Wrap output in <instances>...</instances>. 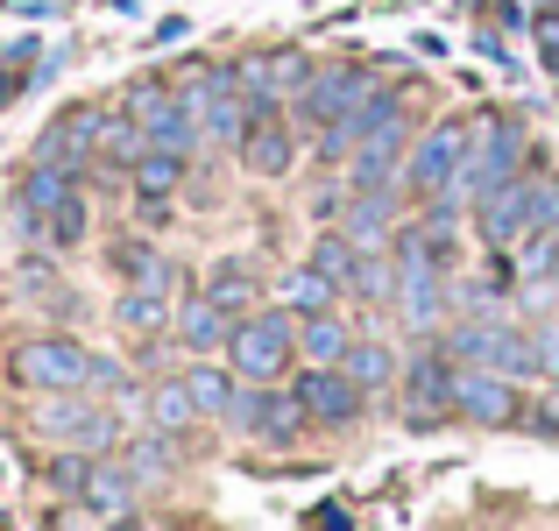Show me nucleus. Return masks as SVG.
<instances>
[{
    "label": "nucleus",
    "mask_w": 559,
    "mask_h": 531,
    "mask_svg": "<svg viewBox=\"0 0 559 531\" xmlns=\"http://www.w3.org/2000/svg\"><path fill=\"white\" fill-rule=\"evenodd\" d=\"M290 347H298V312H290V305H255L248 319H234L227 362H234V376L270 382V376L290 368Z\"/></svg>",
    "instance_id": "f257e3e1"
},
{
    "label": "nucleus",
    "mask_w": 559,
    "mask_h": 531,
    "mask_svg": "<svg viewBox=\"0 0 559 531\" xmlns=\"http://www.w3.org/2000/svg\"><path fill=\"white\" fill-rule=\"evenodd\" d=\"M85 368H93V354L79 341H64V333H36V341H22L8 354V376L22 382V390H36V397L85 390Z\"/></svg>",
    "instance_id": "f03ea898"
},
{
    "label": "nucleus",
    "mask_w": 559,
    "mask_h": 531,
    "mask_svg": "<svg viewBox=\"0 0 559 531\" xmlns=\"http://www.w3.org/2000/svg\"><path fill=\"white\" fill-rule=\"evenodd\" d=\"M234 79H241V93L255 99V114H276L284 99L305 93V79H312V57L290 50V43H276V50H255L234 64Z\"/></svg>",
    "instance_id": "7ed1b4c3"
},
{
    "label": "nucleus",
    "mask_w": 559,
    "mask_h": 531,
    "mask_svg": "<svg viewBox=\"0 0 559 531\" xmlns=\"http://www.w3.org/2000/svg\"><path fill=\"white\" fill-rule=\"evenodd\" d=\"M369 71L361 64H312V79H305V93H298V121H312V128H326V121H341V114H355L361 99H369Z\"/></svg>",
    "instance_id": "20e7f679"
},
{
    "label": "nucleus",
    "mask_w": 559,
    "mask_h": 531,
    "mask_svg": "<svg viewBox=\"0 0 559 531\" xmlns=\"http://www.w3.org/2000/svg\"><path fill=\"white\" fill-rule=\"evenodd\" d=\"M453 411H461L467 425H518L524 397H518V382L496 376V368H461V376H453Z\"/></svg>",
    "instance_id": "39448f33"
},
{
    "label": "nucleus",
    "mask_w": 559,
    "mask_h": 531,
    "mask_svg": "<svg viewBox=\"0 0 559 531\" xmlns=\"http://www.w3.org/2000/svg\"><path fill=\"white\" fill-rule=\"evenodd\" d=\"M461 164H467V121H439L432 135L411 150V164H404V177L425 191V199H439V191L461 177Z\"/></svg>",
    "instance_id": "423d86ee"
},
{
    "label": "nucleus",
    "mask_w": 559,
    "mask_h": 531,
    "mask_svg": "<svg viewBox=\"0 0 559 531\" xmlns=\"http://www.w3.org/2000/svg\"><path fill=\"white\" fill-rule=\"evenodd\" d=\"M475 213H481V241H489V248L532 241V177H503Z\"/></svg>",
    "instance_id": "0eeeda50"
},
{
    "label": "nucleus",
    "mask_w": 559,
    "mask_h": 531,
    "mask_svg": "<svg viewBox=\"0 0 559 531\" xmlns=\"http://www.w3.org/2000/svg\"><path fill=\"white\" fill-rule=\"evenodd\" d=\"M453 376H461V368L447 362V347L418 354V362L404 368V418L411 425H432L439 411H453Z\"/></svg>",
    "instance_id": "6e6552de"
},
{
    "label": "nucleus",
    "mask_w": 559,
    "mask_h": 531,
    "mask_svg": "<svg viewBox=\"0 0 559 531\" xmlns=\"http://www.w3.org/2000/svg\"><path fill=\"white\" fill-rule=\"evenodd\" d=\"M396 164H404V114L355 142V156H347V185H355V191H390Z\"/></svg>",
    "instance_id": "1a4fd4ad"
},
{
    "label": "nucleus",
    "mask_w": 559,
    "mask_h": 531,
    "mask_svg": "<svg viewBox=\"0 0 559 531\" xmlns=\"http://www.w3.org/2000/svg\"><path fill=\"white\" fill-rule=\"evenodd\" d=\"M298 397H305V411H312L319 425H355L369 390H361L347 368H305V376H298Z\"/></svg>",
    "instance_id": "9d476101"
},
{
    "label": "nucleus",
    "mask_w": 559,
    "mask_h": 531,
    "mask_svg": "<svg viewBox=\"0 0 559 531\" xmlns=\"http://www.w3.org/2000/svg\"><path fill=\"white\" fill-rule=\"evenodd\" d=\"M36 425H43V433H50V439H71V447H107V439H121V433H114V418H107V411L79 404V390L50 397Z\"/></svg>",
    "instance_id": "9b49d317"
},
{
    "label": "nucleus",
    "mask_w": 559,
    "mask_h": 531,
    "mask_svg": "<svg viewBox=\"0 0 559 531\" xmlns=\"http://www.w3.org/2000/svg\"><path fill=\"white\" fill-rule=\"evenodd\" d=\"M241 164L255 170V177H284L290 164H298V142H290V128L276 121V114H255V121H248V135H241Z\"/></svg>",
    "instance_id": "f8f14e48"
},
{
    "label": "nucleus",
    "mask_w": 559,
    "mask_h": 531,
    "mask_svg": "<svg viewBox=\"0 0 559 531\" xmlns=\"http://www.w3.org/2000/svg\"><path fill=\"white\" fill-rule=\"evenodd\" d=\"M170 333H178V347H191V354H213V347L234 341V319L199 291V298H185L178 312H170Z\"/></svg>",
    "instance_id": "ddd939ff"
},
{
    "label": "nucleus",
    "mask_w": 559,
    "mask_h": 531,
    "mask_svg": "<svg viewBox=\"0 0 559 531\" xmlns=\"http://www.w3.org/2000/svg\"><path fill=\"white\" fill-rule=\"evenodd\" d=\"M205 298H213L227 319H248V312L262 305V284H255V270H248V262H213V276H205Z\"/></svg>",
    "instance_id": "4468645a"
},
{
    "label": "nucleus",
    "mask_w": 559,
    "mask_h": 531,
    "mask_svg": "<svg viewBox=\"0 0 559 531\" xmlns=\"http://www.w3.org/2000/svg\"><path fill=\"white\" fill-rule=\"evenodd\" d=\"M489 368H496V376H510V382H524V376H546V347H538V333H524V327H496Z\"/></svg>",
    "instance_id": "2eb2a0df"
},
{
    "label": "nucleus",
    "mask_w": 559,
    "mask_h": 531,
    "mask_svg": "<svg viewBox=\"0 0 559 531\" xmlns=\"http://www.w3.org/2000/svg\"><path fill=\"white\" fill-rule=\"evenodd\" d=\"M390 213H396V199L390 191H355V205H347V220H341V234L369 256L376 241H390Z\"/></svg>",
    "instance_id": "dca6fc26"
},
{
    "label": "nucleus",
    "mask_w": 559,
    "mask_h": 531,
    "mask_svg": "<svg viewBox=\"0 0 559 531\" xmlns=\"http://www.w3.org/2000/svg\"><path fill=\"white\" fill-rule=\"evenodd\" d=\"M305 418H312V411H305L298 390H290V397L262 390V397H255V439H270V447H290V439L305 433Z\"/></svg>",
    "instance_id": "f3484780"
},
{
    "label": "nucleus",
    "mask_w": 559,
    "mask_h": 531,
    "mask_svg": "<svg viewBox=\"0 0 559 531\" xmlns=\"http://www.w3.org/2000/svg\"><path fill=\"white\" fill-rule=\"evenodd\" d=\"M79 504L99 510V518H135V475H128V468H99V461H93Z\"/></svg>",
    "instance_id": "a211bd4d"
},
{
    "label": "nucleus",
    "mask_w": 559,
    "mask_h": 531,
    "mask_svg": "<svg viewBox=\"0 0 559 531\" xmlns=\"http://www.w3.org/2000/svg\"><path fill=\"white\" fill-rule=\"evenodd\" d=\"M276 298H284L298 319H312V312H333L341 284H326V276H319L312 262H298V270H284V276H276Z\"/></svg>",
    "instance_id": "6ab92c4d"
},
{
    "label": "nucleus",
    "mask_w": 559,
    "mask_h": 531,
    "mask_svg": "<svg viewBox=\"0 0 559 531\" xmlns=\"http://www.w3.org/2000/svg\"><path fill=\"white\" fill-rule=\"evenodd\" d=\"M347 347H355V333H347L333 312H312V319H298V354H305L312 368H341V354H347Z\"/></svg>",
    "instance_id": "aec40b11"
},
{
    "label": "nucleus",
    "mask_w": 559,
    "mask_h": 531,
    "mask_svg": "<svg viewBox=\"0 0 559 531\" xmlns=\"http://www.w3.org/2000/svg\"><path fill=\"white\" fill-rule=\"evenodd\" d=\"M312 270H319V276H326V284H341V291H355V276H361V248H355V241H347V234H341V227H326V234H319V241H312Z\"/></svg>",
    "instance_id": "412c9836"
},
{
    "label": "nucleus",
    "mask_w": 559,
    "mask_h": 531,
    "mask_svg": "<svg viewBox=\"0 0 559 531\" xmlns=\"http://www.w3.org/2000/svg\"><path fill=\"white\" fill-rule=\"evenodd\" d=\"M128 177H135L142 199H170V191L185 185V156L178 150H142L135 164H128Z\"/></svg>",
    "instance_id": "4be33fe9"
},
{
    "label": "nucleus",
    "mask_w": 559,
    "mask_h": 531,
    "mask_svg": "<svg viewBox=\"0 0 559 531\" xmlns=\"http://www.w3.org/2000/svg\"><path fill=\"white\" fill-rule=\"evenodd\" d=\"M185 390H191V404H199V418H227V411H234V390H241V382H234L227 368L199 362V368L185 376Z\"/></svg>",
    "instance_id": "5701e85b"
},
{
    "label": "nucleus",
    "mask_w": 559,
    "mask_h": 531,
    "mask_svg": "<svg viewBox=\"0 0 559 531\" xmlns=\"http://www.w3.org/2000/svg\"><path fill=\"white\" fill-rule=\"evenodd\" d=\"M114 270H121L135 291H170V262L156 256V248H142V241H114Z\"/></svg>",
    "instance_id": "b1692460"
},
{
    "label": "nucleus",
    "mask_w": 559,
    "mask_h": 531,
    "mask_svg": "<svg viewBox=\"0 0 559 531\" xmlns=\"http://www.w3.org/2000/svg\"><path fill=\"white\" fill-rule=\"evenodd\" d=\"M341 368L361 382V390H382V382H396V354L382 347V341H355V347L341 354Z\"/></svg>",
    "instance_id": "393cba45"
},
{
    "label": "nucleus",
    "mask_w": 559,
    "mask_h": 531,
    "mask_svg": "<svg viewBox=\"0 0 559 531\" xmlns=\"http://www.w3.org/2000/svg\"><path fill=\"white\" fill-rule=\"evenodd\" d=\"M150 418H156V433H185V425L199 418V404H191L185 376H170V382H156V390H150Z\"/></svg>",
    "instance_id": "a878e982"
},
{
    "label": "nucleus",
    "mask_w": 559,
    "mask_h": 531,
    "mask_svg": "<svg viewBox=\"0 0 559 531\" xmlns=\"http://www.w3.org/2000/svg\"><path fill=\"white\" fill-rule=\"evenodd\" d=\"M114 327H128V333H164L170 327L164 291H128V298L114 305Z\"/></svg>",
    "instance_id": "bb28decb"
},
{
    "label": "nucleus",
    "mask_w": 559,
    "mask_h": 531,
    "mask_svg": "<svg viewBox=\"0 0 559 531\" xmlns=\"http://www.w3.org/2000/svg\"><path fill=\"white\" fill-rule=\"evenodd\" d=\"M142 150H150V135H142V121H135V114H107V128H99V156L128 170Z\"/></svg>",
    "instance_id": "cd10ccee"
},
{
    "label": "nucleus",
    "mask_w": 559,
    "mask_h": 531,
    "mask_svg": "<svg viewBox=\"0 0 559 531\" xmlns=\"http://www.w3.org/2000/svg\"><path fill=\"white\" fill-rule=\"evenodd\" d=\"M43 234H50L57 248H79V241H85V199H79V191H71V199L57 205L50 220H43Z\"/></svg>",
    "instance_id": "c85d7f7f"
},
{
    "label": "nucleus",
    "mask_w": 559,
    "mask_h": 531,
    "mask_svg": "<svg viewBox=\"0 0 559 531\" xmlns=\"http://www.w3.org/2000/svg\"><path fill=\"white\" fill-rule=\"evenodd\" d=\"M532 234H559V177H532Z\"/></svg>",
    "instance_id": "c756f323"
},
{
    "label": "nucleus",
    "mask_w": 559,
    "mask_h": 531,
    "mask_svg": "<svg viewBox=\"0 0 559 531\" xmlns=\"http://www.w3.org/2000/svg\"><path fill=\"white\" fill-rule=\"evenodd\" d=\"M559 270V234H532L518 256V276H552Z\"/></svg>",
    "instance_id": "7c9ffc66"
},
{
    "label": "nucleus",
    "mask_w": 559,
    "mask_h": 531,
    "mask_svg": "<svg viewBox=\"0 0 559 531\" xmlns=\"http://www.w3.org/2000/svg\"><path fill=\"white\" fill-rule=\"evenodd\" d=\"M85 390H135V376H128L121 362H114V354H93V368H85Z\"/></svg>",
    "instance_id": "2f4dec72"
},
{
    "label": "nucleus",
    "mask_w": 559,
    "mask_h": 531,
    "mask_svg": "<svg viewBox=\"0 0 559 531\" xmlns=\"http://www.w3.org/2000/svg\"><path fill=\"white\" fill-rule=\"evenodd\" d=\"M85 475H93V461H85V453H57V461H50V482L64 496H85Z\"/></svg>",
    "instance_id": "473e14b6"
},
{
    "label": "nucleus",
    "mask_w": 559,
    "mask_h": 531,
    "mask_svg": "<svg viewBox=\"0 0 559 531\" xmlns=\"http://www.w3.org/2000/svg\"><path fill=\"white\" fill-rule=\"evenodd\" d=\"M164 99H170V85H164V79H135V85H128V114H135V121H150Z\"/></svg>",
    "instance_id": "72a5a7b5"
},
{
    "label": "nucleus",
    "mask_w": 559,
    "mask_h": 531,
    "mask_svg": "<svg viewBox=\"0 0 559 531\" xmlns=\"http://www.w3.org/2000/svg\"><path fill=\"white\" fill-rule=\"evenodd\" d=\"M355 298H396V284H390V270H382L376 256H361V276H355Z\"/></svg>",
    "instance_id": "f704fd0d"
},
{
    "label": "nucleus",
    "mask_w": 559,
    "mask_h": 531,
    "mask_svg": "<svg viewBox=\"0 0 559 531\" xmlns=\"http://www.w3.org/2000/svg\"><path fill=\"white\" fill-rule=\"evenodd\" d=\"M128 468H135V475H156V468H170V447L164 439H135V447H128Z\"/></svg>",
    "instance_id": "c9c22d12"
},
{
    "label": "nucleus",
    "mask_w": 559,
    "mask_h": 531,
    "mask_svg": "<svg viewBox=\"0 0 559 531\" xmlns=\"http://www.w3.org/2000/svg\"><path fill=\"white\" fill-rule=\"evenodd\" d=\"M538 347H546V368H559V327H552V333H538Z\"/></svg>",
    "instance_id": "e433bc0d"
},
{
    "label": "nucleus",
    "mask_w": 559,
    "mask_h": 531,
    "mask_svg": "<svg viewBox=\"0 0 559 531\" xmlns=\"http://www.w3.org/2000/svg\"><path fill=\"white\" fill-rule=\"evenodd\" d=\"M538 425H546V433H559V390H552V404L538 411Z\"/></svg>",
    "instance_id": "4c0bfd02"
},
{
    "label": "nucleus",
    "mask_w": 559,
    "mask_h": 531,
    "mask_svg": "<svg viewBox=\"0 0 559 531\" xmlns=\"http://www.w3.org/2000/svg\"><path fill=\"white\" fill-rule=\"evenodd\" d=\"M546 8H559V0H546Z\"/></svg>",
    "instance_id": "58836bf2"
}]
</instances>
